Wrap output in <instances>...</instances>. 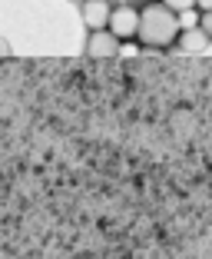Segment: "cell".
Segmentation results:
<instances>
[{
	"instance_id": "1",
	"label": "cell",
	"mask_w": 212,
	"mask_h": 259,
	"mask_svg": "<svg viewBox=\"0 0 212 259\" xmlns=\"http://www.w3.org/2000/svg\"><path fill=\"white\" fill-rule=\"evenodd\" d=\"M179 17L173 14V10L166 7V4H146L143 10H139V33L136 40L143 47H156V50H163V47H173L176 40H179Z\"/></svg>"
},
{
	"instance_id": "2",
	"label": "cell",
	"mask_w": 212,
	"mask_h": 259,
	"mask_svg": "<svg viewBox=\"0 0 212 259\" xmlns=\"http://www.w3.org/2000/svg\"><path fill=\"white\" fill-rule=\"evenodd\" d=\"M106 30L113 33L116 40H136V33H139V10L133 7V4H120V7H113Z\"/></svg>"
},
{
	"instance_id": "3",
	"label": "cell",
	"mask_w": 212,
	"mask_h": 259,
	"mask_svg": "<svg viewBox=\"0 0 212 259\" xmlns=\"http://www.w3.org/2000/svg\"><path fill=\"white\" fill-rule=\"evenodd\" d=\"M86 57L90 60H113V57H120V40L113 37V33L106 30H90V40H86Z\"/></svg>"
},
{
	"instance_id": "4",
	"label": "cell",
	"mask_w": 212,
	"mask_h": 259,
	"mask_svg": "<svg viewBox=\"0 0 212 259\" xmlns=\"http://www.w3.org/2000/svg\"><path fill=\"white\" fill-rule=\"evenodd\" d=\"M110 14H113L110 0H83V10H80V17H83V23L90 30H103L110 23Z\"/></svg>"
},
{
	"instance_id": "5",
	"label": "cell",
	"mask_w": 212,
	"mask_h": 259,
	"mask_svg": "<svg viewBox=\"0 0 212 259\" xmlns=\"http://www.w3.org/2000/svg\"><path fill=\"white\" fill-rule=\"evenodd\" d=\"M209 40H212V37L196 23V27H186V30H179V40H176V44H179L186 54H202L205 47H209Z\"/></svg>"
},
{
	"instance_id": "6",
	"label": "cell",
	"mask_w": 212,
	"mask_h": 259,
	"mask_svg": "<svg viewBox=\"0 0 212 259\" xmlns=\"http://www.w3.org/2000/svg\"><path fill=\"white\" fill-rule=\"evenodd\" d=\"M179 17V27L186 30V27H196L199 23V14H196V7H189V10H182V14H176Z\"/></svg>"
},
{
	"instance_id": "7",
	"label": "cell",
	"mask_w": 212,
	"mask_h": 259,
	"mask_svg": "<svg viewBox=\"0 0 212 259\" xmlns=\"http://www.w3.org/2000/svg\"><path fill=\"white\" fill-rule=\"evenodd\" d=\"M159 4H166L173 14H182V10H189V7H196V0H159Z\"/></svg>"
},
{
	"instance_id": "8",
	"label": "cell",
	"mask_w": 212,
	"mask_h": 259,
	"mask_svg": "<svg viewBox=\"0 0 212 259\" xmlns=\"http://www.w3.org/2000/svg\"><path fill=\"white\" fill-rule=\"evenodd\" d=\"M199 27H202L205 33L212 37V10H205V14H199Z\"/></svg>"
},
{
	"instance_id": "9",
	"label": "cell",
	"mask_w": 212,
	"mask_h": 259,
	"mask_svg": "<svg viewBox=\"0 0 212 259\" xmlns=\"http://www.w3.org/2000/svg\"><path fill=\"white\" fill-rule=\"evenodd\" d=\"M10 57H14V54H10V44H7L4 37H0V63H4V60H10Z\"/></svg>"
},
{
	"instance_id": "10",
	"label": "cell",
	"mask_w": 212,
	"mask_h": 259,
	"mask_svg": "<svg viewBox=\"0 0 212 259\" xmlns=\"http://www.w3.org/2000/svg\"><path fill=\"white\" fill-rule=\"evenodd\" d=\"M196 10H202V14H205V10H212V0H196Z\"/></svg>"
}]
</instances>
